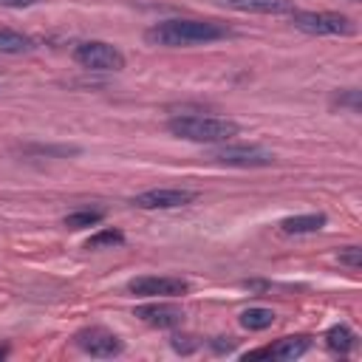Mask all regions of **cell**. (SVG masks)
<instances>
[{
    "label": "cell",
    "mask_w": 362,
    "mask_h": 362,
    "mask_svg": "<svg viewBox=\"0 0 362 362\" xmlns=\"http://www.w3.org/2000/svg\"><path fill=\"white\" fill-rule=\"evenodd\" d=\"M209 348H212L215 354L235 351V337H215V339H209Z\"/></svg>",
    "instance_id": "ffe728a7"
},
{
    "label": "cell",
    "mask_w": 362,
    "mask_h": 362,
    "mask_svg": "<svg viewBox=\"0 0 362 362\" xmlns=\"http://www.w3.org/2000/svg\"><path fill=\"white\" fill-rule=\"evenodd\" d=\"M218 6L223 8H232V11H243V14H291L297 11L294 8V0H215Z\"/></svg>",
    "instance_id": "8fae6325"
},
{
    "label": "cell",
    "mask_w": 362,
    "mask_h": 362,
    "mask_svg": "<svg viewBox=\"0 0 362 362\" xmlns=\"http://www.w3.org/2000/svg\"><path fill=\"white\" fill-rule=\"evenodd\" d=\"M337 260H339L342 266H348L351 272H359V266H362V255H359V246H345V249H339Z\"/></svg>",
    "instance_id": "d6986e66"
},
{
    "label": "cell",
    "mask_w": 362,
    "mask_h": 362,
    "mask_svg": "<svg viewBox=\"0 0 362 362\" xmlns=\"http://www.w3.org/2000/svg\"><path fill=\"white\" fill-rule=\"evenodd\" d=\"M209 161L223 164V167H238V170H257V167H272L274 153L257 147V144H218L209 150Z\"/></svg>",
    "instance_id": "277c9868"
},
{
    "label": "cell",
    "mask_w": 362,
    "mask_h": 362,
    "mask_svg": "<svg viewBox=\"0 0 362 362\" xmlns=\"http://www.w3.org/2000/svg\"><path fill=\"white\" fill-rule=\"evenodd\" d=\"M6 354H8V348H0V359H3V356H6Z\"/></svg>",
    "instance_id": "7402d4cb"
},
{
    "label": "cell",
    "mask_w": 362,
    "mask_h": 362,
    "mask_svg": "<svg viewBox=\"0 0 362 362\" xmlns=\"http://www.w3.org/2000/svg\"><path fill=\"white\" fill-rule=\"evenodd\" d=\"M337 107H351L354 113L359 110V90L356 88H348V90H339V93H334V99H331Z\"/></svg>",
    "instance_id": "ac0fdd59"
},
{
    "label": "cell",
    "mask_w": 362,
    "mask_h": 362,
    "mask_svg": "<svg viewBox=\"0 0 362 362\" xmlns=\"http://www.w3.org/2000/svg\"><path fill=\"white\" fill-rule=\"evenodd\" d=\"M74 345H76L82 354L99 356V359H110V356H119V354L124 351V342H122L113 331H107V328H102V325H88V328L76 331V334H74Z\"/></svg>",
    "instance_id": "8992f818"
},
{
    "label": "cell",
    "mask_w": 362,
    "mask_h": 362,
    "mask_svg": "<svg viewBox=\"0 0 362 362\" xmlns=\"http://www.w3.org/2000/svg\"><path fill=\"white\" fill-rule=\"evenodd\" d=\"M192 201H198V192L184 187H153L130 198V204L139 209H178Z\"/></svg>",
    "instance_id": "52a82bcc"
},
{
    "label": "cell",
    "mask_w": 362,
    "mask_h": 362,
    "mask_svg": "<svg viewBox=\"0 0 362 362\" xmlns=\"http://www.w3.org/2000/svg\"><path fill=\"white\" fill-rule=\"evenodd\" d=\"M311 351V337H283L277 339L274 345H266V348H257V351H249L243 354V359H297L303 354Z\"/></svg>",
    "instance_id": "9c48e42d"
},
{
    "label": "cell",
    "mask_w": 362,
    "mask_h": 362,
    "mask_svg": "<svg viewBox=\"0 0 362 362\" xmlns=\"http://www.w3.org/2000/svg\"><path fill=\"white\" fill-rule=\"evenodd\" d=\"M294 28L311 37H348L356 25L339 11H291L288 14Z\"/></svg>",
    "instance_id": "3957f363"
},
{
    "label": "cell",
    "mask_w": 362,
    "mask_h": 362,
    "mask_svg": "<svg viewBox=\"0 0 362 362\" xmlns=\"http://www.w3.org/2000/svg\"><path fill=\"white\" fill-rule=\"evenodd\" d=\"M122 243H124V232L107 226V229L93 232V235L85 240V249H113V246H122Z\"/></svg>",
    "instance_id": "e0dca14e"
},
{
    "label": "cell",
    "mask_w": 362,
    "mask_h": 362,
    "mask_svg": "<svg viewBox=\"0 0 362 362\" xmlns=\"http://www.w3.org/2000/svg\"><path fill=\"white\" fill-rule=\"evenodd\" d=\"M74 59L82 68L90 71H122L124 68V54L105 40H85L74 48Z\"/></svg>",
    "instance_id": "5b68a950"
},
{
    "label": "cell",
    "mask_w": 362,
    "mask_h": 362,
    "mask_svg": "<svg viewBox=\"0 0 362 362\" xmlns=\"http://www.w3.org/2000/svg\"><path fill=\"white\" fill-rule=\"evenodd\" d=\"M240 325L246 331H266L274 325V311L263 308V305H252V308L240 311Z\"/></svg>",
    "instance_id": "2e32d148"
},
{
    "label": "cell",
    "mask_w": 362,
    "mask_h": 362,
    "mask_svg": "<svg viewBox=\"0 0 362 362\" xmlns=\"http://www.w3.org/2000/svg\"><path fill=\"white\" fill-rule=\"evenodd\" d=\"M42 0H0L3 8H28V6H37Z\"/></svg>",
    "instance_id": "44dd1931"
},
{
    "label": "cell",
    "mask_w": 362,
    "mask_h": 362,
    "mask_svg": "<svg viewBox=\"0 0 362 362\" xmlns=\"http://www.w3.org/2000/svg\"><path fill=\"white\" fill-rule=\"evenodd\" d=\"M167 130L175 139L195 141V144H223L240 133L238 122L223 116H198V113H181L167 122Z\"/></svg>",
    "instance_id": "7a4b0ae2"
},
{
    "label": "cell",
    "mask_w": 362,
    "mask_h": 362,
    "mask_svg": "<svg viewBox=\"0 0 362 362\" xmlns=\"http://www.w3.org/2000/svg\"><path fill=\"white\" fill-rule=\"evenodd\" d=\"M232 31L223 23L215 20H195V17H173L153 23L144 31V40L150 45H164V48H181V45H206L215 40L229 37Z\"/></svg>",
    "instance_id": "6da1fadb"
},
{
    "label": "cell",
    "mask_w": 362,
    "mask_h": 362,
    "mask_svg": "<svg viewBox=\"0 0 362 362\" xmlns=\"http://www.w3.org/2000/svg\"><path fill=\"white\" fill-rule=\"evenodd\" d=\"M136 317L153 328H178L184 322V311L173 303H147L136 305Z\"/></svg>",
    "instance_id": "30bf717a"
},
{
    "label": "cell",
    "mask_w": 362,
    "mask_h": 362,
    "mask_svg": "<svg viewBox=\"0 0 362 362\" xmlns=\"http://www.w3.org/2000/svg\"><path fill=\"white\" fill-rule=\"evenodd\" d=\"M105 221V209H96V206H82V209H74L62 218V223L68 229H88V226H96Z\"/></svg>",
    "instance_id": "9a60e30c"
},
{
    "label": "cell",
    "mask_w": 362,
    "mask_h": 362,
    "mask_svg": "<svg viewBox=\"0 0 362 362\" xmlns=\"http://www.w3.org/2000/svg\"><path fill=\"white\" fill-rule=\"evenodd\" d=\"M34 48L37 42L28 34L14 31V28H0V54H28Z\"/></svg>",
    "instance_id": "5bb4252c"
},
{
    "label": "cell",
    "mask_w": 362,
    "mask_h": 362,
    "mask_svg": "<svg viewBox=\"0 0 362 362\" xmlns=\"http://www.w3.org/2000/svg\"><path fill=\"white\" fill-rule=\"evenodd\" d=\"M325 223H328V215L325 212H308V215L283 218L280 221V229L286 235H311V232H320Z\"/></svg>",
    "instance_id": "7c38bea8"
},
{
    "label": "cell",
    "mask_w": 362,
    "mask_h": 362,
    "mask_svg": "<svg viewBox=\"0 0 362 362\" xmlns=\"http://www.w3.org/2000/svg\"><path fill=\"white\" fill-rule=\"evenodd\" d=\"M127 291L136 297H181L189 291V283L184 277H158V274H141L127 280Z\"/></svg>",
    "instance_id": "ba28073f"
},
{
    "label": "cell",
    "mask_w": 362,
    "mask_h": 362,
    "mask_svg": "<svg viewBox=\"0 0 362 362\" xmlns=\"http://www.w3.org/2000/svg\"><path fill=\"white\" fill-rule=\"evenodd\" d=\"M322 339H325V348L331 354H339V356H345V354H351L356 348V331L351 325H345V322L331 325Z\"/></svg>",
    "instance_id": "4fadbf2b"
}]
</instances>
